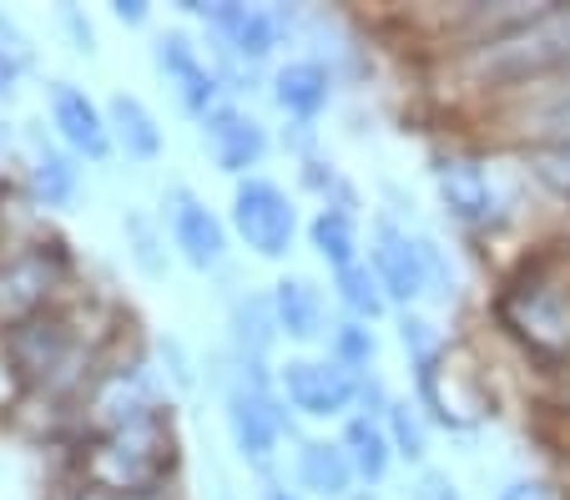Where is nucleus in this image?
I'll list each match as a JSON object with an SVG mask.
<instances>
[{
  "label": "nucleus",
  "instance_id": "obj_20",
  "mask_svg": "<svg viewBox=\"0 0 570 500\" xmlns=\"http://www.w3.org/2000/svg\"><path fill=\"white\" fill-rule=\"evenodd\" d=\"M338 304H344L348 318H358V324H374V318L389 314V294L368 263H354V268L338 273Z\"/></svg>",
  "mask_w": 570,
  "mask_h": 500
},
{
  "label": "nucleus",
  "instance_id": "obj_14",
  "mask_svg": "<svg viewBox=\"0 0 570 500\" xmlns=\"http://www.w3.org/2000/svg\"><path fill=\"white\" fill-rule=\"evenodd\" d=\"M334 97V77H328V66L318 61H288L278 66V77H273V101H278L288 117H298L308 127L323 107Z\"/></svg>",
  "mask_w": 570,
  "mask_h": 500
},
{
  "label": "nucleus",
  "instance_id": "obj_3",
  "mask_svg": "<svg viewBox=\"0 0 570 500\" xmlns=\"http://www.w3.org/2000/svg\"><path fill=\"white\" fill-rule=\"evenodd\" d=\"M233 228L258 258L278 263V258H288L293 238H298V207L268 177H243L233 193Z\"/></svg>",
  "mask_w": 570,
  "mask_h": 500
},
{
  "label": "nucleus",
  "instance_id": "obj_30",
  "mask_svg": "<svg viewBox=\"0 0 570 500\" xmlns=\"http://www.w3.org/2000/svg\"><path fill=\"white\" fill-rule=\"evenodd\" d=\"M546 127L556 131L560 141H570V101H566V107H556V111H550V117H546Z\"/></svg>",
  "mask_w": 570,
  "mask_h": 500
},
{
  "label": "nucleus",
  "instance_id": "obj_2",
  "mask_svg": "<svg viewBox=\"0 0 570 500\" xmlns=\"http://www.w3.org/2000/svg\"><path fill=\"white\" fill-rule=\"evenodd\" d=\"M570 61V11H540L530 26L495 36L474 51V71L490 81H525Z\"/></svg>",
  "mask_w": 570,
  "mask_h": 500
},
{
  "label": "nucleus",
  "instance_id": "obj_22",
  "mask_svg": "<svg viewBox=\"0 0 570 500\" xmlns=\"http://www.w3.org/2000/svg\"><path fill=\"white\" fill-rule=\"evenodd\" d=\"M374 360H379L374 329L358 324V318H344V324H334V364H344L348 374H364Z\"/></svg>",
  "mask_w": 570,
  "mask_h": 500
},
{
  "label": "nucleus",
  "instance_id": "obj_1",
  "mask_svg": "<svg viewBox=\"0 0 570 500\" xmlns=\"http://www.w3.org/2000/svg\"><path fill=\"white\" fill-rule=\"evenodd\" d=\"M223 414H227L233 450L248 460V465H273V450H278L283 430H293L288 404H283V394L268 390V380L258 374V364H243V370L227 380Z\"/></svg>",
  "mask_w": 570,
  "mask_h": 500
},
{
  "label": "nucleus",
  "instance_id": "obj_11",
  "mask_svg": "<svg viewBox=\"0 0 570 500\" xmlns=\"http://www.w3.org/2000/svg\"><path fill=\"white\" fill-rule=\"evenodd\" d=\"M268 304H273V318H278V334H288L293 344H313V339L328 334V298H323L318 283L288 273V278L273 283Z\"/></svg>",
  "mask_w": 570,
  "mask_h": 500
},
{
  "label": "nucleus",
  "instance_id": "obj_23",
  "mask_svg": "<svg viewBox=\"0 0 570 500\" xmlns=\"http://www.w3.org/2000/svg\"><path fill=\"white\" fill-rule=\"evenodd\" d=\"M127 233H131V258H137V268L157 278V273L167 268V253H161V243H167V238H157V228H151L141 213H131V218H127Z\"/></svg>",
  "mask_w": 570,
  "mask_h": 500
},
{
  "label": "nucleus",
  "instance_id": "obj_32",
  "mask_svg": "<svg viewBox=\"0 0 570 500\" xmlns=\"http://www.w3.org/2000/svg\"><path fill=\"white\" fill-rule=\"evenodd\" d=\"M81 500H151V496H121V490H87V496H81Z\"/></svg>",
  "mask_w": 570,
  "mask_h": 500
},
{
  "label": "nucleus",
  "instance_id": "obj_27",
  "mask_svg": "<svg viewBox=\"0 0 570 500\" xmlns=\"http://www.w3.org/2000/svg\"><path fill=\"white\" fill-rule=\"evenodd\" d=\"M111 16H117L121 26H147V6H141V0H117V6H111Z\"/></svg>",
  "mask_w": 570,
  "mask_h": 500
},
{
  "label": "nucleus",
  "instance_id": "obj_17",
  "mask_svg": "<svg viewBox=\"0 0 570 500\" xmlns=\"http://www.w3.org/2000/svg\"><path fill=\"white\" fill-rule=\"evenodd\" d=\"M308 238H313V253H318L334 273H344L358 263V223L348 207L323 203V213L308 223Z\"/></svg>",
  "mask_w": 570,
  "mask_h": 500
},
{
  "label": "nucleus",
  "instance_id": "obj_28",
  "mask_svg": "<svg viewBox=\"0 0 570 500\" xmlns=\"http://www.w3.org/2000/svg\"><path fill=\"white\" fill-rule=\"evenodd\" d=\"M61 21L76 31V51H87V56L97 51V36H91V26H81V16H76V11H61Z\"/></svg>",
  "mask_w": 570,
  "mask_h": 500
},
{
  "label": "nucleus",
  "instance_id": "obj_31",
  "mask_svg": "<svg viewBox=\"0 0 570 500\" xmlns=\"http://www.w3.org/2000/svg\"><path fill=\"white\" fill-rule=\"evenodd\" d=\"M258 500H303V496H298V490H288V486H278V480H268Z\"/></svg>",
  "mask_w": 570,
  "mask_h": 500
},
{
  "label": "nucleus",
  "instance_id": "obj_4",
  "mask_svg": "<svg viewBox=\"0 0 570 500\" xmlns=\"http://www.w3.org/2000/svg\"><path fill=\"white\" fill-rule=\"evenodd\" d=\"M364 374H348L334 360H288L278 370V394L283 404H293L308 420H334V414L354 410Z\"/></svg>",
  "mask_w": 570,
  "mask_h": 500
},
{
  "label": "nucleus",
  "instance_id": "obj_21",
  "mask_svg": "<svg viewBox=\"0 0 570 500\" xmlns=\"http://www.w3.org/2000/svg\"><path fill=\"white\" fill-rule=\"evenodd\" d=\"M384 430H389V445H394V455H404V460H424V455H430V430H424L420 410H414L410 400H389Z\"/></svg>",
  "mask_w": 570,
  "mask_h": 500
},
{
  "label": "nucleus",
  "instance_id": "obj_9",
  "mask_svg": "<svg viewBox=\"0 0 570 500\" xmlns=\"http://www.w3.org/2000/svg\"><path fill=\"white\" fill-rule=\"evenodd\" d=\"M193 16H203L217 31V41L237 56V61H268L273 46H278V11H263V6H187Z\"/></svg>",
  "mask_w": 570,
  "mask_h": 500
},
{
  "label": "nucleus",
  "instance_id": "obj_25",
  "mask_svg": "<svg viewBox=\"0 0 570 500\" xmlns=\"http://www.w3.org/2000/svg\"><path fill=\"white\" fill-rule=\"evenodd\" d=\"M530 167H535V177L546 187H556V193L570 197V141H560V147H546V153L530 157Z\"/></svg>",
  "mask_w": 570,
  "mask_h": 500
},
{
  "label": "nucleus",
  "instance_id": "obj_26",
  "mask_svg": "<svg viewBox=\"0 0 570 500\" xmlns=\"http://www.w3.org/2000/svg\"><path fill=\"white\" fill-rule=\"evenodd\" d=\"M414 500H460V486L444 470H424L420 486H414Z\"/></svg>",
  "mask_w": 570,
  "mask_h": 500
},
{
  "label": "nucleus",
  "instance_id": "obj_29",
  "mask_svg": "<svg viewBox=\"0 0 570 500\" xmlns=\"http://www.w3.org/2000/svg\"><path fill=\"white\" fill-rule=\"evenodd\" d=\"M500 500H550L546 486H535V480H515V486L500 490Z\"/></svg>",
  "mask_w": 570,
  "mask_h": 500
},
{
  "label": "nucleus",
  "instance_id": "obj_18",
  "mask_svg": "<svg viewBox=\"0 0 570 500\" xmlns=\"http://www.w3.org/2000/svg\"><path fill=\"white\" fill-rule=\"evenodd\" d=\"M31 177H36V193L46 197V207H71L76 203V187H81V177H76V167L66 163L61 153H56L51 141L36 131L31 137Z\"/></svg>",
  "mask_w": 570,
  "mask_h": 500
},
{
  "label": "nucleus",
  "instance_id": "obj_10",
  "mask_svg": "<svg viewBox=\"0 0 570 500\" xmlns=\"http://www.w3.org/2000/svg\"><path fill=\"white\" fill-rule=\"evenodd\" d=\"M51 121H56L61 141L71 147L76 157H87V163H107V157H111L107 111H101L81 87H71V81H56V87H51Z\"/></svg>",
  "mask_w": 570,
  "mask_h": 500
},
{
  "label": "nucleus",
  "instance_id": "obj_12",
  "mask_svg": "<svg viewBox=\"0 0 570 500\" xmlns=\"http://www.w3.org/2000/svg\"><path fill=\"white\" fill-rule=\"evenodd\" d=\"M434 177H440V203L454 223H464V228H484V223L495 218V187H490V177H484L480 167L444 163Z\"/></svg>",
  "mask_w": 570,
  "mask_h": 500
},
{
  "label": "nucleus",
  "instance_id": "obj_19",
  "mask_svg": "<svg viewBox=\"0 0 570 500\" xmlns=\"http://www.w3.org/2000/svg\"><path fill=\"white\" fill-rule=\"evenodd\" d=\"M278 339V318H273L268 298H248L233 304V344H237V364H258L268 354V344Z\"/></svg>",
  "mask_w": 570,
  "mask_h": 500
},
{
  "label": "nucleus",
  "instance_id": "obj_16",
  "mask_svg": "<svg viewBox=\"0 0 570 500\" xmlns=\"http://www.w3.org/2000/svg\"><path fill=\"white\" fill-rule=\"evenodd\" d=\"M338 445H344L354 476L368 480V486H379V480L389 476V465H394L389 430H384V420H374V414H354V420L344 424V440H338Z\"/></svg>",
  "mask_w": 570,
  "mask_h": 500
},
{
  "label": "nucleus",
  "instance_id": "obj_7",
  "mask_svg": "<svg viewBox=\"0 0 570 500\" xmlns=\"http://www.w3.org/2000/svg\"><path fill=\"white\" fill-rule=\"evenodd\" d=\"M389 304H414L430 294V263H424V238H410V228L379 218L374 223V263Z\"/></svg>",
  "mask_w": 570,
  "mask_h": 500
},
{
  "label": "nucleus",
  "instance_id": "obj_24",
  "mask_svg": "<svg viewBox=\"0 0 570 500\" xmlns=\"http://www.w3.org/2000/svg\"><path fill=\"white\" fill-rule=\"evenodd\" d=\"M399 344L410 349L414 370H420V364H430L434 354L444 349V339L434 334V324H424V318H404V324H399Z\"/></svg>",
  "mask_w": 570,
  "mask_h": 500
},
{
  "label": "nucleus",
  "instance_id": "obj_8",
  "mask_svg": "<svg viewBox=\"0 0 570 500\" xmlns=\"http://www.w3.org/2000/svg\"><path fill=\"white\" fill-rule=\"evenodd\" d=\"M203 147L227 177H243L248 167H258L268 157V127L258 117H248L243 107L223 101L213 117H203Z\"/></svg>",
  "mask_w": 570,
  "mask_h": 500
},
{
  "label": "nucleus",
  "instance_id": "obj_5",
  "mask_svg": "<svg viewBox=\"0 0 570 500\" xmlns=\"http://www.w3.org/2000/svg\"><path fill=\"white\" fill-rule=\"evenodd\" d=\"M161 207H167V233H173V248L183 253L187 268H197V273H217V268H223V263H227V228H223V218H217L213 207H207L203 197H197L193 187H183V183L161 197Z\"/></svg>",
  "mask_w": 570,
  "mask_h": 500
},
{
  "label": "nucleus",
  "instance_id": "obj_13",
  "mask_svg": "<svg viewBox=\"0 0 570 500\" xmlns=\"http://www.w3.org/2000/svg\"><path fill=\"white\" fill-rule=\"evenodd\" d=\"M107 127H111V147H121L131 163H157L161 157V121L131 91H117L107 101Z\"/></svg>",
  "mask_w": 570,
  "mask_h": 500
},
{
  "label": "nucleus",
  "instance_id": "obj_15",
  "mask_svg": "<svg viewBox=\"0 0 570 500\" xmlns=\"http://www.w3.org/2000/svg\"><path fill=\"white\" fill-rule=\"evenodd\" d=\"M348 486H354V465H348L344 445H334V440H303L298 445V490L338 500V496H348Z\"/></svg>",
  "mask_w": 570,
  "mask_h": 500
},
{
  "label": "nucleus",
  "instance_id": "obj_6",
  "mask_svg": "<svg viewBox=\"0 0 570 500\" xmlns=\"http://www.w3.org/2000/svg\"><path fill=\"white\" fill-rule=\"evenodd\" d=\"M151 61H157L161 81L173 87L177 107L187 111V117H213L217 107H223V81H217V71L197 56V46L187 41L183 31H167L157 36V46H151Z\"/></svg>",
  "mask_w": 570,
  "mask_h": 500
}]
</instances>
